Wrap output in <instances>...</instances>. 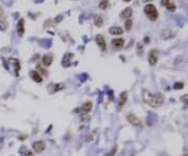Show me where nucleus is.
I'll use <instances>...</instances> for the list:
<instances>
[{"label": "nucleus", "instance_id": "nucleus-30", "mask_svg": "<svg viewBox=\"0 0 188 156\" xmlns=\"http://www.w3.org/2000/svg\"><path fill=\"white\" fill-rule=\"evenodd\" d=\"M144 39H145V40H144V42H145V43H147V42H149V38L145 37V38H144Z\"/></svg>", "mask_w": 188, "mask_h": 156}, {"label": "nucleus", "instance_id": "nucleus-16", "mask_svg": "<svg viewBox=\"0 0 188 156\" xmlns=\"http://www.w3.org/2000/svg\"><path fill=\"white\" fill-rule=\"evenodd\" d=\"M126 101H128V93H126V91L121 92L120 96H119V103H118L119 108H121L122 106H124V104L126 103Z\"/></svg>", "mask_w": 188, "mask_h": 156}, {"label": "nucleus", "instance_id": "nucleus-13", "mask_svg": "<svg viewBox=\"0 0 188 156\" xmlns=\"http://www.w3.org/2000/svg\"><path fill=\"white\" fill-rule=\"evenodd\" d=\"M161 36L163 38V40H170L176 36V33L170 29H166V30H164V32H162Z\"/></svg>", "mask_w": 188, "mask_h": 156}, {"label": "nucleus", "instance_id": "nucleus-12", "mask_svg": "<svg viewBox=\"0 0 188 156\" xmlns=\"http://www.w3.org/2000/svg\"><path fill=\"white\" fill-rule=\"evenodd\" d=\"M73 58V55L72 54H66L64 56V58H63V61H62V64L64 67H69L70 65H71V59Z\"/></svg>", "mask_w": 188, "mask_h": 156}, {"label": "nucleus", "instance_id": "nucleus-9", "mask_svg": "<svg viewBox=\"0 0 188 156\" xmlns=\"http://www.w3.org/2000/svg\"><path fill=\"white\" fill-rule=\"evenodd\" d=\"M24 30H25V27H24V19H20V20L18 21L17 23V34L19 37H23V35H24Z\"/></svg>", "mask_w": 188, "mask_h": 156}, {"label": "nucleus", "instance_id": "nucleus-24", "mask_svg": "<svg viewBox=\"0 0 188 156\" xmlns=\"http://www.w3.org/2000/svg\"><path fill=\"white\" fill-rule=\"evenodd\" d=\"M5 28H6V22L4 20H0V30L3 32V30H5Z\"/></svg>", "mask_w": 188, "mask_h": 156}, {"label": "nucleus", "instance_id": "nucleus-17", "mask_svg": "<svg viewBox=\"0 0 188 156\" xmlns=\"http://www.w3.org/2000/svg\"><path fill=\"white\" fill-rule=\"evenodd\" d=\"M30 77H32V79L34 80L36 83H42V77L41 75L39 74L38 71H36V70H32V71H30Z\"/></svg>", "mask_w": 188, "mask_h": 156}, {"label": "nucleus", "instance_id": "nucleus-22", "mask_svg": "<svg viewBox=\"0 0 188 156\" xmlns=\"http://www.w3.org/2000/svg\"><path fill=\"white\" fill-rule=\"evenodd\" d=\"M108 5H109V1L108 0H102L99 2V4H98V8L100 9H106L108 8Z\"/></svg>", "mask_w": 188, "mask_h": 156}, {"label": "nucleus", "instance_id": "nucleus-8", "mask_svg": "<svg viewBox=\"0 0 188 156\" xmlns=\"http://www.w3.org/2000/svg\"><path fill=\"white\" fill-rule=\"evenodd\" d=\"M95 41H96V44H97L98 47H99L102 50H106L107 44H106V41L102 35H97V36L95 37Z\"/></svg>", "mask_w": 188, "mask_h": 156}, {"label": "nucleus", "instance_id": "nucleus-18", "mask_svg": "<svg viewBox=\"0 0 188 156\" xmlns=\"http://www.w3.org/2000/svg\"><path fill=\"white\" fill-rule=\"evenodd\" d=\"M109 33L111 35H121L122 33H123V29H122L121 27H118V26H112L109 28Z\"/></svg>", "mask_w": 188, "mask_h": 156}, {"label": "nucleus", "instance_id": "nucleus-7", "mask_svg": "<svg viewBox=\"0 0 188 156\" xmlns=\"http://www.w3.org/2000/svg\"><path fill=\"white\" fill-rule=\"evenodd\" d=\"M161 4L163 6H165L168 11H170V12L176 11V4L173 0H161Z\"/></svg>", "mask_w": 188, "mask_h": 156}, {"label": "nucleus", "instance_id": "nucleus-33", "mask_svg": "<svg viewBox=\"0 0 188 156\" xmlns=\"http://www.w3.org/2000/svg\"><path fill=\"white\" fill-rule=\"evenodd\" d=\"M182 156H188V154H184V155H182Z\"/></svg>", "mask_w": 188, "mask_h": 156}, {"label": "nucleus", "instance_id": "nucleus-29", "mask_svg": "<svg viewBox=\"0 0 188 156\" xmlns=\"http://www.w3.org/2000/svg\"><path fill=\"white\" fill-rule=\"evenodd\" d=\"M3 14H4V12H3V9H2V6H0V18L3 16Z\"/></svg>", "mask_w": 188, "mask_h": 156}, {"label": "nucleus", "instance_id": "nucleus-15", "mask_svg": "<svg viewBox=\"0 0 188 156\" xmlns=\"http://www.w3.org/2000/svg\"><path fill=\"white\" fill-rule=\"evenodd\" d=\"M132 14H133V9H132L131 8H126L123 9V11L121 12V18L123 19H130L132 17Z\"/></svg>", "mask_w": 188, "mask_h": 156}, {"label": "nucleus", "instance_id": "nucleus-3", "mask_svg": "<svg viewBox=\"0 0 188 156\" xmlns=\"http://www.w3.org/2000/svg\"><path fill=\"white\" fill-rule=\"evenodd\" d=\"M159 59V51L157 49H152L149 53V63L152 66H155L158 62Z\"/></svg>", "mask_w": 188, "mask_h": 156}, {"label": "nucleus", "instance_id": "nucleus-5", "mask_svg": "<svg viewBox=\"0 0 188 156\" xmlns=\"http://www.w3.org/2000/svg\"><path fill=\"white\" fill-rule=\"evenodd\" d=\"M126 120H128V122L130 123L131 125H133V126H136V127H141V126H142V124H141V120L138 119V117L136 116L135 114H133V113H130V114H128V116H126Z\"/></svg>", "mask_w": 188, "mask_h": 156}, {"label": "nucleus", "instance_id": "nucleus-27", "mask_svg": "<svg viewBox=\"0 0 188 156\" xmlns=\"http://www.w3.org/2000/svg\"><path fill=\"white\" fill-rule=\"evenodd\" d=\"M183 86H184V84H183V83H176V84H175V88L176 89H182Z\"/></svg>", "mask_w": 188, "mask_h": 156}, {"label": "nucleus", "instance_id": "nucleus-6", "mask_svg": "<svg viewBox=\"0 0 188 156\" xmlns=\"http://www.w3.org/2000/svg\"><path fill=\"white\" fill-rule=\"evenodd\" d=\"M92 107H93L92 102H86V103H85L84 105L82 106L79 109H77L76 111H79L81 114H87V113H89L91 110H92Z\"/></svg>", "mask_w": 188, "mask_h": 156}, {"label": "nucleus", "instance_id": "nucleus-10", "mask_svg": "<svg viewBox=\"0 0 188 156\" xmlns=\"http://www.w3.org/2000/svg\"><path fill=\"white\" fill-rule=\"evenodd\" d=\"M111 44H112V46L114 47V48L120 49L121 47H123V45H124V40L122 39V38H116V39L112 40Z\"/></svg>", "mask_w": 188, "mask_h": 156}, {"label": "nucleus", "instance_id": "nucleus-4", "mask_svg": "<svg viewBox=\"0 0 188 156\" xmlns=\"http://www.w3.org/2000/svg\"><path fill=\"white\" fill-rule=\"evenodd\" d=\"M45 149H46V144L43 140H38L32 144V150L36 153H38V154L42 153Z\"/></svg>", "mask_w": 188, "mask_h": 156}, {"label": "nucleus", "instance_id": "nucleus-26", "mask_svg": "<svg viewBox=\"0 0 188 156\" xmlns=\"http://www.w3.org/2000/svg\"><path fill=\"white\" fill-rule=\"evenodd\" d=\"M116 152H117V148L116 147H114L112 149V151L110 153H107V156H114L115 154H116Z\"/></svg>", "mask_w": 188, "mask_h": 156}, {"label": "nucleus", "instance_id": "nucleus-25", "mask_svg": "<svg viewBox=\"0 0 188 156\" xmlns=\"http://www.w3.org/2000/svg\"><path fill=\"white\" fill-rule=\"evenodd\" d=\"M181 101H182V103L188 106V94H184L183 96H181Z\"/></svg>", "mask_w": 188, "mask_h": 156}, {"label": "nucleus", "instance_id": "nucleus-32", "mask_svg": "<svg viewBox=\"0 0 188 156\" xmlns=\"http://www.w3.org/2000/svg\"><path fill=\"white\" fill-rule=\"evenodd\" d=\"M123 1H124V2H130L131 0H123Z\"/></svg>", "mask_w": 188, "mask_h": 156}, {"label": "nucleus", "instance_id": "nucleus-14", "mask_svg": "<svg viewBox=\"0 0 188 156\" xmlns=\"http://www.w3.org/2000/svg\"><path fill=\"white\" fill-rule=\"evenodd\" d=\"M9 62L13 63V66H14V72H15L16 75H19V71H20V62H19L18 59H9Z\"/></svg>", "mask_w": 188, "mask_h": 156}, {"label": "nucleus", "instance_id": "nucleus-2", "mask_svg": "<svg viewBox=\"0 0 188 156\" xmlns=\"http://www.w3.org/2000/svg\"><path fill=\"white\" fill-rule=\"evenodd\" d=\"M144 14L149 17L150 21H156L159 17V14H158V11H157L156 6H155L154 4H150V3H149L147 5H145Z\"/></svg>", "mask_w": 188, "mask_h": 156}, {"label": "nucleus", "instance_id": "nucleus-1", "mask_svg": "<svg viewBox=\"0 0 188 156\" xmlns=\"http://www.w3.org/2000/svg\"><path fill=\"white\" fill-rule=\"evenodd\" d=\"M142 99L144 103L150 106L153 108H158L160 106L163 105L164 103V96L162 93H152L147 89H143L142 90Z\"/></svg>", "mask_w": 188, "mask_h": 156}, {"label": "nucleus", "instance_id": "nucleus-19", "mask_svg": "<svg viewBox=\"0 0 188 156\" xmlns=\"http://www.w3.org/2000/svg\"><path fill=\"white\" fill-rule=\"evenodd\" d=\"M47 88H53V90L50 92V93H55L56 91H60L64 88V84H51L49 85Z\"/></svg>", "mask_w": 188, "mask_h": 156}, {"label": "nucleus", "instance_id": "nucleus-31", "mask_svg": "<svg viewBox=\"0 0 188 156\" xmlns=\"http://www.w3.org/2000/svg\"><path fill=\"white\" fill-rule=\"evenodd\" d=\"M149 1H153V0H143V2H149Z\"/></svg>", "mask_w": 188, "mask_h": 156}, {"label": "nucleus", "instance_id": "nucleus-20", "mask_svg": "<svg viewBox=\"0 0 188 156\" xmlns=\"http://www.w3.org/2000/svg\"><path fill=\"white\" fill-rule=\"evenodd\" d=\"M19 152H20L23 156H35L34 153H32L30 150H28L26 147H21L20 150H19Z\"/></svg>", "mask_w": 188, "mask_h": 156}, {"label": "nucleus", "instance_id": "nucleus-11", "mask_svg": "<svg viewBox=\"0 0 188 156\" xmlns=\"http://www.w3.org/2000/svg\"><path fill=\"white\" fill-rule=\"evenodd\" d=\"M52 61H53V56L51 54H48V55L43 56V59H42V64H43L45 67L47 66H50L52 64Z\"/></svg>", "mask_w": 188, "mask_h": 156}, {"label": "nucleus", "instance_id": "nucleus-21", "mask_svg": "<svg viewBox=\"0 0 188 156\" xmlns=\"http://www.w3.org/2000/svg\"><path fill=\"white\" fill-rule=\"evenodd\" d=\"M94 24L97 27H102L103 25V19L100 17V16L95 15L94 16Z\"/></svg>", "mask_w": 188, "mask_h": 156}, {"label": "nucleus", "instance_id": "nucleus-28", "mask_svg": "<svg viewBox=\"0 0 188 156\" xmlns=\"http://www.w3.org/2000/svg\"><path fill=\"white\" fill-rule=\"evenodd\" d=\"M37 68H38V69L40 70V71H42V74H43L44 75H47V71H46L45 69H43V68H42V67H41V66H40V65H38V66H37Z\"/></svg>", "mask_w": 188, "mask_h": 156}, {"label": "nucleus", "instance_id": "nucleus-23", "mask_svg": "<svg viewBox=\"0 0 188 156\" xmlns=\"http://www.w3.org/2000/svg\"><path fill=\"white\" fill-rule=\"evenodd\" d=\"M132 25H133V22H132V20L128 19V20L126 21V30H130L131 28H132Z\"/></svg>", "mask_w": 188, "mask_h": 156}]
</instances>
